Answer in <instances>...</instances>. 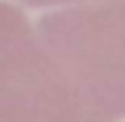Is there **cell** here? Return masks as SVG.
<instances>
[{"mask_svg": "<svg viewBox=\"0 0 125 122\" xmlns=\"http://www.w3.org/2000/svg\"><path fill=\"white\" fill-rule=\"evenodd\" d=\"M79 122L125 119V0H85L37 21Z\"/></svg>", "mask_w": 125, "mask_h": 122, "instance_id": "1", "label": "cell"}, {"mask_svg": "<svg viewBox=\"0 0 125 122\" xmlns=\"http://www.w3.org/2000/svg\"><path fill=\"white\" fill-rule=\"evenodd\" d=\"M0 122H79L37 24L0 0Z\"/></svg>", "mask_w": 125, "mask_h": 122, "instance_id": "2", "label": "cell"}, {"mask_svg": "<svg viewBox=\"0 0 125 122\" xmlns=\"http://www.w3.org/2000/svg\"><path fill=\"white\" fill-rule=\"evenodd\" d=\"M21 6H34V9H61V6L85 3V0H18Z\"/></svg>", "mask_w": 125, "mask_h": 122, "instance_id": "3", "label": "cell"}]
</instances>
